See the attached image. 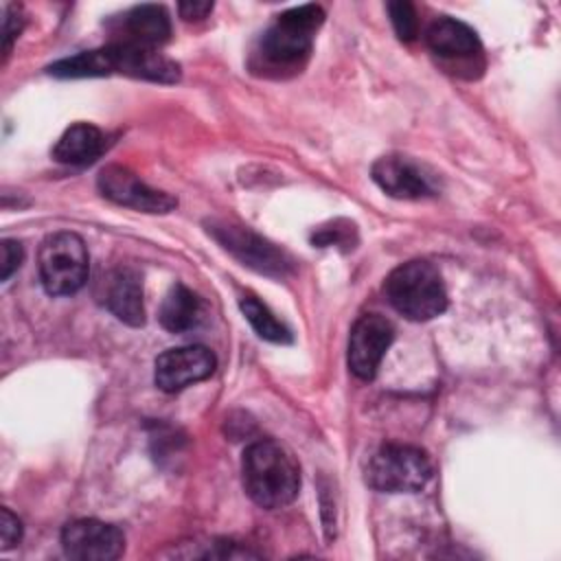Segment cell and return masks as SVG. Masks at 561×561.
Listing matches in <instances>:
<instances>
[{"label": "cell", "instance_id": "1", "mask_svg": "<svg viewBox=\"0 0 561 561\" xmlns=\"http://www.w3.org/2000/svg\"><path fill=\"white\" fill-rule=\"evenodd\" d=\"M48 72L61 79L105 75H125L158 83H175L180 79V66L173 59L164 57L158 48H142L121 42H110L107 46L59 59L48 66Z\"/></svg>", "mask_w": 561, "mask_h": 561}, {"label": "cell", "instance_id": "2", "mask_svg": "<svg viewBox=\"0 0 561 561\" xmlns=\"http://www.w3.org/2000/svg\"><path fill=\"white\" fill-rule=\"evenodd\" d=\"M322 22L324 11L318 4H302L280 13L261 35L252 53L254 70H263L265 75L272 72L276 77L300 70Z\"/></svg>", "mask_w": 561, "mask_h": 561}, {"label": "cell", "instance_id": "3", "mask_svg": "<svg viewBox=\"0 0 561 561\" xmlns=\"http://www.w3.org/2000/svg\"><path fill=\"white\" fill-rule=\"evenodd\" d=\"M243 489L263 508L291 504L300 489V467L291 451L278 440L263 438L245 447L241 458Z\"/></svg>", "mask_w": 561, "mask_h": 561}, {"label": "cell", "instance_id": "4", "mask_svg": "<svg viewBox=\"0 0 561 561\" xmlns=\"http://www.w3.org/2000/svg\"><path fill=\"white\" fill-rule=\"evenodd\" d=\"M383 291L388 302L408 320L425 322L447 309V289L440 272L427 261H408L394 267Z\"/></svg>", "mask_w": 561, "mask_h": 561}, {"label": "cell", "instance_id": "5", "mask_svg": "<svg viewBox=\"0 0 561 561\" xmlns=\"http://www.w3.org/2000/svg\"><path fill=\"white\" fill-rule=\"evenodd\" d=\"M39 280L50 296H70L88 280L90 256L75 232H53L39 248Z\"/></svg>", "mask_w": 561, "mask_h": 561}, {"label": "cell", "instance_id": "6", "mask_svg": "<svg viewBox=\"0 0 561 561\" xmlns=\"http://www.w3.org/2000/svg\"><path fill=\"white\" fill-rule=\"evenodd\" d=\"M432 476L430 458L423 449L401 443L381 445L366 465L368 486L383 493H414Z\"/></svg>", "mask_w": 561, "mask_h": 561}, {"label": "cell", "instance_id": "7", "mask_svg": "<svg viewBox=\"0 0 561 561\" xmlns=\"http://www.w3.org/2000/svg\"><path fill=\"white\" fill-rule=\"evenodd\" d=\"M208 232L234 259L261 274L285 276L291 270V261L287 259V254L250 228L237 226L232 221H210Z\"/></svg>", "mask_w": 561, "mask_h": 561}, {"label": "cell", "instance_id": "8", "mask_svg": "<svg viewBox=\"0 0 561 561\" xmlns=\"http://www.w3.org/2000/svg\"><path fill=\"white\" fill-rule=\"evenodd\" d=\"M99 191L103 197L112 199L118 206H127L142 213H171L178 206V199L164 191L151 188L136 173L121 164H107L96 178Z\"/></svg>", "mask_w": 561, "mask_h": 561}, {"label": "cell", "instance_id": "9", "mask_svg": "<svg viewBox=\"0 0 561 561\" xmlns=\"http://www.w3.org/2000/svg\"><path fill=\"white\" fill-rule=\"evenodd\" d=\"M61 548L79 561H114L125 550V535L118 526L99 519H75L61 530Z\"/></svg>", "mask_w": 561, "mask_h": 561}, {"label": "cell", "instance_id": "10", "mask_svg": "<svg viewBox=\"0 0 561 561\" xmlns=\"http://www.w3.org/2000/svg\"><path fill=\"white\" fill-rule=\"evenodd\" d=\"M394 340V327L379 313L362 316L348 337V368L357 379H373Z\"/></svg>", "mask_w": 561, "mask_h": 561}, {"label": "cell", "instance_id": "11", "mask_svg": "<svg viewBox=\"0 0 561 561\" xmlns=\"http://www.w3.org/2000/svg\"><path fill=\"white\" fill-rule=\"evenodd\" d=\"M217 359L210 348L202 344L169 348L156 359V386L164 392H178L191 383L204 381L213 375Z\"/></svg>", "mask_w": 561, "mask_h": 561}, {"label": "cell", "instance_id": "12", "mask_svg": "<svg viewBox=\"0 0 561 561\" xmlns=\"http://www.w3.org/2000/svg\"><path fill=\"white\" fill-rule=\"evenodd\" d=\"M112 33L116 35L114 42L142 46V48H158L171 35V20L164 7L160 4H138L116 18L112 24Z\"/></svg>", "mask_w": 561, "mask_h": 561}, {"label": "cell", "instance_id": "13", "mask_svg": "<svg viewBox=\"0 0 561 561\" xmlns=\"http://www.w3.org/2000/svg\"><path fill=\"white\" fill-rule=\"evenodd\" d=\"M370 175L381 191L399 199H421L434 191L423 169L405 156H381L373 164Z\"/></svg>", "mask_w": 561, "mask_h": 561}, {"label": "cell", "instance_id": "14", "mask_svg": "<svg viewBox=\"0 0 561 561\" xmlns=\"http://www.w3.org/2000/svg\"><path fill=\"white\" fill-rule=\"evenodd\" d=\"M427 46L434 55H438L445 61H473L482 55V44L478 39V33L456 20V18H438L427 28Z\"/></svg>", "mask_w": 561, "mask_h": 561}, {"label": "cell", "instance_id": "15", "mask_svg": "<svg viewBox=\"0 0 561 561\" xmlns=\"http://www.w3.org/2000/svg\"><path fill=\"white\" fill-rule=\"evenodd\" d=\"M105 305L121 322L129 327H140L145 322L142 280L131 267H121L110 276Z\"/></svg>", "mask_w": 561, "mask_h": 561}, {"label": "cell", "instance_id": "16", "mask_svg": "<svg viewBox=\"0 0 561 561\" xmlns=\"http://www.w3.org/2000/svg\"><path fill=\"white\" fill-rule=\"evenodd\" d=\"M105 149V134L92 123L70 125L53 147V158L61 164L83 167L94 162Z\"/></svg>", "mask_w": 561, "mask_h": 561}, {"label": "cell", "instance_id": "17", "mask_svg": "<svg viewBox=\"0 0 561 561\" xmlns=\"http://www.w3.org/2000/svg\"><path fill=\"white\" fill-rule=\"evenodd\" d=\"M202 320L199 298L182 283L173 285L160 305V324L171 333H184Z\"/></svg>", "mask_w": 561, "mask_h": 561}, {"label": "cell", "instance_id": "18", "mask_svg": "<svg viewBox=\"0 0 561 561\" xmlns=\"http://www.w3.org/2000/svg\"><path fill=\"white\" fill-rule=\"evenodd\" d=\"M241 311L245 316V320L250 322V327L256 331L259 337L274 342V344H287L291 342V333L289 329L276 320V316L254 296H243L241 298Z\"/></svg>", "mask_w": 561, "mask_h": 561}, {"label": "cell", "instance_id": "19", "mask_svg": "<svg viewBox=\"0 0 561 561\" xmlns=\"http://www.w3.org/2000/svg\"><path fill=\"white\" fill-rule=\"evenodd\" d=\"M311 241L320 248H329V245H337L344 250H353L357 243V230L351 221L346 219H335L327 226H320L313 234Z\"/></svg>", "mask_w": 561, "mask_h": 561}, {"label": "cell", "instance_id": "20", "mask_svg": "<svg viewBox=\"0 0 561 561\" xmlns=\"http://www.w3.org/2000/svg\"><path fill=\"white\" fill-rule=\"evenodd\" d=\"M388 13H390V22L394 26V33L403 39V42H410L416 37L419 33V22H416V13H414V7L410 2H390L388 4Z\"/></svg>", "mask_w": 561, "mask_h": 561}, {"label": "cell", "instance_id": "21", "mask_svg": "<svg viewBox=\"0 0 561 561\" xmlns=\"http://www.w3.org/2000/svg\"><path fill=\"white\" fill-rule=\"evenodd\" d=\"M22 539V524L20 519L9 511H0V550L13 548Z\"/></svg>", "mask_w": 561, "mask_h": 561}, {"label": "cell", "instance_id": "22", "mask_svg": "<svg viewBox=\"0 0 561 561\" xmlns=\"http://www.w3.org/2000/svg\"><path fill=\"white\" fill-rule=\"evenodd\" d=\"M22 259H24L22 245L13 239H4L2 241V263H0L2 272H0V278L9 280V276L22 265Z\"/></svg>", "mask_w": 561, "mask_h": 561}, {"label": "cell", "instance_id": "23", "mask_svg": "<svg viewBox=\"0 0 561 561\" xmlns=\"http://www.w3.org/2000/svg\"><path fill=\"white\" fill-rule=\"evenodd\" d=\"M22 28V20H20V13L15 7H7L4 11V24H2V39H4V55H9L11 50V44L15 39V35L20 33Z\"/></svg>", "mask_w": 561, "mask_h": 561}, {"label": "cell", "instance_id": "24", "mask_svg": "<svg viewBox=\"0 0 561 561\" xmlns=\"http://www.w3.org/2000/svg\"><path fill=\"white\" fill-rule=\"evenodd\" d=\"M213 11V2H180L178 13L184 20H202Z\"/></svg>", "mask_w": 561, "mask_h": 561}]
</instances>
